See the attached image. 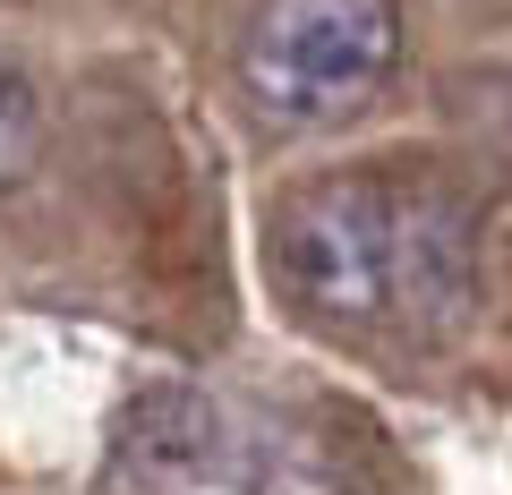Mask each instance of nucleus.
Masks as SVG:
<instances>
[{
	"mask_svg": "<svg viewBox=\"0 0 512 495\" xmlns=\"http://www.w3.org/2000/svg\"><path fill=\"white\" fill-rule=\"evenodd\" d=\"M470 205L444 180L316 171L274 205V274L325 325H436L478 274Z\"/></svg>",
	"mask_w": 512,
	"mask_h": 495,
	"instance_id": "nucleus-1",
	"label": "nucleus"
},
{
	"mask_svg": "<svg viewBox=\"0 0 512 495\" xmlns=\"http://www.w3.org/2000/svg\"><path fill=\"white\" fill-rule=\"evenodd\" d=\"M402 60V0H256L239 86L282 129H333L367 111Z\"/></svg>",
	"mask_w": 512,
	"mask_h": 495,
	"instance_id": "nucleus-2",
	"label": "nucleus"
},
{
	"mask_svg": "<svg viewBox=\"0 0 512 495\" xmlns=\"http://www.w3.org/2000/svg\"><path fill=\"white\" fill-rule=\"evenodd\" d=\"M43 154V94L18 60H0V188H18Z\"/></svg>",
	"mask_w": 512,
	"mask_h": 495,
	"instance_id": "nucleus-3",
	"label": "nucleus"
}]
</instances>
